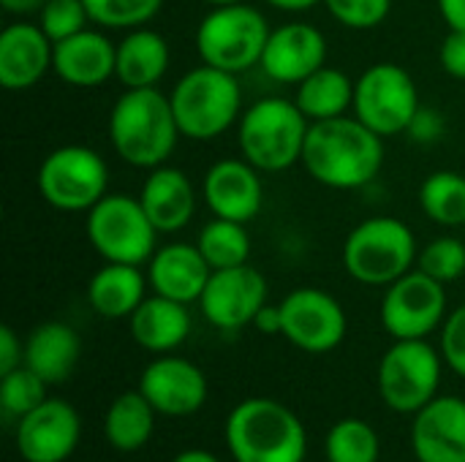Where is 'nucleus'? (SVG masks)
Masks as SVG:
<instances>
[{"mask_svg": "<svg viewBox=\"0 0 465 462\" xmlns=\"http://www.w3.org/2000/svg\"><path fill=\"white\" fill-rule=\"evenodd\" d=\"M300 163L324 188L360 191L384 166V136L349 114L311 123Z\"/></svg>", "mask_w": 465, "mask_h": 462, "instance_id": "1", "label": "nucleus"}, {"mask_svg": "<svg viewBox=\"0 0 465 462\" xmlns=\"http://www.w3.org/2000/svg\"><path fill=\"white\" fill-rule=\"evenodd\" d=\"M180 136L169 95L158 87L125 90L109 112V142L128 166L147 172L163 166Z\"/></svg>", "mask_w": 465, "mask_h": 462, "instance_id": "2", "label": "nucleus"}, {"mask_svg": "<svg viewBox=\"0 0 465 462\" xmlns=\"http://www.w3.org/2000/svg\"><path fill=\"white\" fill-rule=\"evenodd\" d=\"M226 447L234 462H302L308 436L289 406L272 398H248L226 419Z\"/></svg>", "mask_w": 465, "mask_h": 462, "instance_id": "3", "label": "nucleus"}, {"mask_svg": "<svg viewBox=\"0 0 465 462\" xmlns=\"http://www.w3.org/2000/svg\"><path fill=\"white\" fill-rule=\"evenodd\" d=\"M311 120L294 98L267 95L253 101L237 123L240 155L262 174L286 172L302 161Z\"/></svg>", "mask_w": 465, "mask_h": 462, "instance_id": "4", "label": "nucleus"}, {"mask_svg": "<svg viewBox=\"0 0 465 462\" xmlns=\"http://www.w3.org/2000/svg\"><path fill=\"white\" fill-rule=\"evenodd\" d=\"M177 128L191 142H213L242 117V90L237 74L199 65L183 74L169 93Z\"/></svg>", "mask_w": 465, "mask_h": 462, "instance_id": "5", "label": "nucleus"}, {"mask_svg": "<svg viewBox=\"0 0 465 462\" xmlns=\"http://www.w3.org/2000/svg\"><path fill=\"white\" fill-rule=\"evenodd\" d=\"M420 256L411 226L392 215L357 223L343 242V267L362 286H390L414 270Z\"/></svg>", "mask_w": 465, "mask_h": 462, "instance_id": "6", "label": "nucleus"}, {"mask_svg": "<svg viewBox=\"0 0 465 462\" xmlns=\"http://www.w3.org/2000/svg\"><path fill=\"white\" fill-rule=\"evenodd\" d=\"M270 33L272 27L256 5L245 0L215 5L196 27V52L204 65L240 76L262 63Z\"/></svg>", "mask_w": 465, "mask_h": 462, "instance_id": "7", "label": "nucleus"}, {"mask_svg": "<svg viewBox=\"0 0 465 462\" xmlns=\"http://www.w3.org/2000/svg\"><path fill=\"white\" fill-rule=\"evenodd\" d=\"M84 231L104 261L142 267L158 251V229L147 218L139 196L106 193L87 212Z\"/></svg>", "mask_w": 465, "mask_h": 462, "instance_id": "8", "label": "nucleus"}, {"mask_svg": "<svg viewBox=\"0 0 465 462\" xmlns=\"http://www.w3.org/2000/svg\"><path fill=\"white\" fill-rule=\"evenodd\" d=\"M35 185L41 199L60 212H90L109 193V166L84 144H63L44 155Z\"/></svg>", "mask_w": 465, "mask_h": 462, "instance_id": "9", "label": "nucleus"}, {"mask_svg": "<svg viewBox=\"0 0 465 462\" xmlns=\"http://www.w3.org/2000/svg\"><path fill=\"white\" fill-rule=\"evenodd\" d=\"M444 357L428 340H395L379 362V395L398 414H417L439 398Z\"/></svg>", "mask_w": 465, "mask_h": 462, "instance_id": "10", "label": "nucleus"}, {"mask_svg": "<svg viewBox=\"0 0 465 462\" xmlns=\"http://www.w3.org/2000/svg\"><path fill=\"white\" fill-rule=\"evenodd\" d=\"M422 106L414 76L398 63H373L354 87V117L379 136L406 133L411 117Z\"/></svg>", "mask_w": 465, "mask_h": 462, "instance_id": "11", "label": "nucleus"}, {"mask_svg": "<svg viewBox=\"0 0 465 462\" xmlns=\"http://www.w3.org/2000/svg\"><path fill=\"white\" fill-rule=\"evenodd\" d=\"M381 327L395 340H425L447 321V289L420 267L387 286L381 297Z\"/></svg>", "mask_w": 465, "mask_h": 462, "instance_id": "12", "label": "nucleus"}, {"mask_svg": "<svg viewBox=\"0 0 465 462\" xmlns=\"http://www.w3.org/2000/svg\"><path fill=\"white\" fill-rule=\"evenodd\" d=\"M283 338L305 354L335 351L349 329L343 305L322 289L302 286L283 297Z\"/></svg>", "mask_w": 465, "mask_h": 462, "instance_id": "13", "label": "nucleus"}, {"mask_svg": "<svg viewBox=\"0 0 465 462\" xmlns=\"http://www.w3.org/2000/svg\"><path fill=\"white\" fill-rule=\"evenodd\" d=\"M264 305H267V280L251 264L215 270L199 300L202 316L213 327L226 332L253 324L256 313Z\"/></svg>", "mask_w": 465, "mask_h": 462, "instance_id": "14", "label": "nucleus"}, {"mask_svg": "<svg viewBox=\"0 0 465 462\" xmlns=\"http://www.w3.org/2000/svg\"><path fill=\"white\" fill-rule=\"evenodd\" d=\"M82 422L71 403L46 398L16 425V449L25 462H65L79 447Z\"/></svg>", "mask_w": 465, "mask_h": 462, "instance_id": "15", "label": "nucleus"}, {"mask_svg": "<svg viewBox=\"0 0 465 462\" xmlns=\"http://www.w3.org/2000/svg\"><path fill=\"white\" fill-rule=\"evenodd\" d=\"M202 199L215 218L251 223L264 204L262 172L245 158H221L202 180Z\"/></svg>", "mask_w": 465, "mask_h": 462, "instance_id": "16", "label": "nucleus"}, {"mask_svg": "<svg viewBox=\"0 0 465 462\" xmlns=\"http://www.w3.org/2000/svg\"><path fill=\"white\" fill-rule=\"evenodd\" d=\"M262 71L278 84H300L327 65V35L308 22H286L267 38Z\"/></svg>", "mask_w": 465, "mask_h": 462, "instance_id": "17", "label": "nucleus"}, {"mask_svg": "<svg viewBox=\"0 0 465 462\" xmlns=\"http://www.w3.org/2000/svg\"><path fill=\"white\" fill-rule=\"evenodd\" d=\"M139 392L163 417H191L207 400V378L193 362L161 354L142 370Z\"/></svg>", "mask_w": 465, "mask_h": 462, "instance_id": "18", "label": "nucleus"}, {"mask_svg": "<svg viewBox=\"0 0 465 462\" xmlns=\"http://www.w3.org/2000/svg\"><path fill=\"white\" fill-rule=\"evenodd\" d=\"M54 41L38 22H11L0 33V84L11 93L35 87L49 71Z\"/></svg>", "mask_w": 465, "mask_h": 462, "instance_id": "19", "label": "nucleus"}, {"mask_svg": "<svg viewBox=\"0 0 465 462\" xmlns=\"http://www.w3.org/2000/svg\"><path fill=\"white\" fill-rule=\"evenodd\" d=\"M411 447L420 462H465V400L433 398L414 414Z\"/></svg>", "mask_w": 465, "mask_h": 462, "instance_id": "20", "label": "nucleus"}, {"mask_svg": "<svg viewBox=\"0 0 465 462\" xmlns=\"http://www.w3.org/2000/svg\"><path fill=\"white\" fill-rule=\"evenodd\" d=\"M52 71L60 82L79 90L101 87L117 71V44H112L104 30L87 27L54 44Z\"/></svg>", "mask_w": 465, "mask_h": 462, "instance_id": "21", "label": "nucleus"}, {"mask_svg": "<svg viewBox=\"0 0 465 462\" xmlns=\"http://www.w3.org/2000/svg\"><path fill=\"white\" fill-rule=\"evenodd\" d=\"M213 270L196 242H169L161 245L147 261V283L153 294L193 305L202 300Z\"/></svg>", "mask_w": 465, "mask_h": 462, "instance_id": "22", "label": "nucleus"}, {"mask_svg": "<svg viewBox=\"0 0 465 462\" xmlns=\"http://www.w3.org/2000/svg\"><path fill=\"white\" fill-rule=\"evenodd\" d=\"M139 202L158 234L183 231L196 215V188L191 177L183 169L166 163L147 172Z\"/></svg>", "mask_w": 465, "mask_h": 462, "instance_id": "23", "label": "nucleus"}, {"mask_svg": "<svg viewBox=\"0 0 465 462\" xmlns=\"http://www.w3.org/2000/svg\"><path fill=\"white\" fill-rule=\"evenodd\" d=\"M131 338L150 354H169L180 349L191 335L188 305L153 294L131 313Z\"/></svg>", "mask_w": 465, "mask_h": 462, "instance_id": "24", "label": "nucleus"}, {"mask_svg": "<svg viewBox=\"0 0 465 462\" xmlns=\"http://www.w3.org/2000/svg\"><path fill=\"white\" fill-rule=\"evenodd\" d=\"M172 63L169 41L153 27H134L117 44V71L114 79L125 90L158 87Z\"/></svg>", "mask_w": 465, "mask_h": 462, "instance_id": "25", "label": "nucleus"}, {"mask_svg": "<svg viewBox=\"0 0 465 462\" xmlns=\"http://www.w3.org/2000/svg\"><path fill=\"white\" fill-rule=\"evenodd\" d=\"M82 354V340L74 327L63 321L38 324L25 340V365L46 384H63Z\"/></svg>", "mask_w": 465, "mask_h": 462, "instance_id": "26", "label": "nucleus"}, {"mask_svg": "<svg viewBox=\"0 0 465 462\" xmlns=\"http://www.w3.org/2000/svg\"><path fill=\"white\" fill-rule=\"evenodd\" d=\"M147 286V275L139 267L106 261L87 283V302L104 319H131L144 302Z\"/></svg>", "mask_w": 465, "mask_h": 462, "instance_id": "27", "label": "nucleus"}, {"mask_svg": "<svg viewBox=\"0 0 465 462\" xmlns=\"http://www.w3.org/2000/svg\"><path fill=\"white\" fill-rule=\"evenodd\" d=\"M354 87L357 79H351L346 71L322 65L319 71H313L308 79L297 84L294 103L311 123L335 120L349 114V109L354 106Z\"/></svg>", "mask_w": 465, "mask_h": 462, "instance_id": "28", "label": "nucleus"}, {"mask_svg": "<svg viewBox=\"0 0 465 462\" xmlns=\"http://www.w3.org/2000/svg\"><path fill=\"white\" fill-rule=\"evenodd\" d=\"M155 408L150 406V400L136 389V392H125L120 395L104 419V436L106 441L117 449V452H139L155 430Z\"/></svg>", "mask_w": 465, "mask_h": 462, "instance_id": "29", "label": "nucleus"}, {"mask_svg": "<svg viewBox=\"0 0 465 462\" xmlns=\"http://www.w3.org/2000/svg\"><path fill=\"white\" fill-rule=\"evenodd\" d=\"M420 207L428 221L444 229L465 226V177L452 169H439L420 185Z\"/></svg>", "mask_w": 465, "mask_h": 462, "instance_id": "30", "label": "nucleus"}, {"mask_svg": "<svg viewBox=\"0 0 465 462\" xmlns=\"http://www.w3.org/2000/svg\"><path fill=\"white\" fill-rule=\"evenodd\" d=\"M196 248L202 251V256L207 259L213 272L215 270H229V267L248 264V259H251V234H248L245 223L213 215V221L202 226V231L196 237Z\"/></svg>", "mask_w": 465, "mask_h": 462, "instance_id": "31", "label": "nucleus"}, {"mask_svg": "<svg viewBox=\"0 0 465 462\" xmlns=\"http://www.w3.org/2000/svg\"><path fill=\"white\" fill-rule=\"evenodd\" d=\"M324 455L327 462H379L381 444L376 430L365 419L349 417L330 428Z\"/></svg>", "mask_w": 465, "mask_h": 462, "instance_id": "32", "label": "nucleus"}, {"mask_svg": "<svg viewBox=\"0 0 465 462\" xmlns=\"http://www.w3.org/2000/svg\"><path fill=\"white\" fill-rule=\"evenodd\" d=\"M163 0H84L90 22L104 30H134L153 22Z\"/></svg>", "mask_w": 465, "mask_h": 462, "instance_id": "33", "label": "nucleus"}, {"mask_svg": "<svg viewBox=\"0 0 465 462\" xmlns=\"http://www.w3.org/2000/svg\"><path fill=\"white\" fill-rule=\"evenodd\" d=\"M46 381L33 373L27 365L0 376V408L5 411V417H16L22 419L25 414H30L33 408H38L46 400Z\"/></svg>", "mask_w": 465, "mask_h": 462, "instance_id": "34", "label": "nucleus"}, {"mask_svg": "<svg viewBox=\"0 0 465 462\" xmlns=\"http://www.w3.org/2000/svg\"><path fill=\"white\" fill-rule=\"evenodd\" d=\"M417 267L441 280L444 286L452 280H460L465 275V242L458 237H436L433 242H428L420 256H417Z\"/></svg>", "mask_w": 465, "mask_h": 462, "instance_id": "35", "label": "nucleus"}, {"mask_svg": "<svg viewBox=\"0 0 465 462\" xmlns=\"http://www.w3.org/2000/svg\"><path fill=\"white\" fill-rule=\"evenodd\" d=\"M87 22L90 14L84 8V0H46L38 11V25L54 44L87 30Z\"/></svg>", "mask_w": 465, "mask_h": 462, "instance_id": "36", "label": "nucleus"}, {"mask_svg": "<svg viewBox=\"0 0 465 462\" xmlns=\"http://www.w3.org/2000/svg\"><path fill=\"white\" fill-rule=\"evenodd\" d=\"M324 5L349 30H373L392 11V0H324Z\"/></svg>", "mask_w": 465, "mask_h": 462, "instance_id": "37", "label": "nucleus"}, {"mask_svg": "<svg viewBox=\"0 0 465 462\" xmlns=\"http://www.w3.org/2000/svg\"><path fill=\"white\" fill-rule=\"evenodd\" d=\"M441 357L460 378H465V305L452 310L441 327Z\"/></svg>", "mask_w": 465, "mask_h": 462, "instance_id": "38", "label": "nucleus"}, {"mask_svg": "<svg viewBox=\"0 0 465 462\" xmlns=\"http://www.w3.org/2000/svg\"><path fill=\"white\" fill-rule=\"evenodd\" d=\"M444 133H447L444 114H441L439 109H433V106H425V103L417 109V114L411 117V123H409V128H406V136H409L414 144H422V147L439 144V142L444 139Z\"/></svg>", "mask_w": 465, "mask_h": 462, "instance_id": "39", "label": "nucleus"}, {"mask_svg": "<svg viewBox=\"0 0 465 462\" xmlns=\"http://www.w3.org/2000/svg\"><path fill=\"white\" fill-rule=\"evenodd\" d=\"M439 60L447 76L465 82V30H450L441 41Z\"/></svg>", "mask_w": 465, "mask_h": 462, "instance_id": "40", "label": "nucleus"}, {"mask_svg": "<svg viewBox=\"0 0 465 462\" xmlns=\"http://www.w3.org/2000/svg\"><path fill=\"white\" fill-rule=\"evenodd\" d=\"M25 365V346L11 327H0V376Z\"/></svg>", "mask_w": 465, "mask_h": 462, "instance_id": "41", "label": "nucleus"}, {"mask_svg": "<svg viewBox=\"0 0 465 462\" xmlns=\"http://www.w3.org/2000/svg\"><path fill=\"white\" fill-rule=\"evenodd\" d=\"M253 327H256L262 335H283V316H281V305H264V308L256 313Z\"/></svg>", "mask_w": 465, "mask_h": 462, "instance_id": "42", "label": "nucleus"}, {"mask_svg": "<svg viewBox=\"0 0 465 462\" xmlns=\"http://www.w3.org/2000/svg\"><path fill=\"white\" fill-rule=\"evenodd\" d=\"M450 30H465V0H436Z\"/></svg>", "mask_w": 465, "mask_h": 462, "instance_id": "43", "label": "nucleus"}, {"mask_svg": "<svg viewBox=\"0 0 465 462\" xmlns=\"http://www.w3.org/2000/svg\"><path fill=\"white\" fill-rule=\"evenodd\" d=\"M46 0H0V5L14 14V16H30V14H38L44 8Z\"/></svg>", "mask_w": 465, "mask_h": 462, "instance_id": "44", "label": "nucleus"}, {"mask_svg": "<svg viewBox=\"0 0 465 462\" xmlns=\"http://www.w3.org/2000/svg\"><path fill=\"white\" fill-rule=\"evenodd\" d=\"M264 3L278 11H286V14H300V11H311L313 5H319L324 0H264Z\"/></svg>", "mask_w": 465, "mask_h": 462, "instance_id": "45", "label": "nucleus"}, {"mask_svg": "<svg viewBox=\"0 0 465 462\" xmlns=\"http://www.w3.org/2000/svg\"><path fill=\"white\" fill-rule=\"evenodd\" d=\"M172 462H221L215 455H210V452H204V449H185V452H180L177 457Z\"/></svg>", "mask_w": 465, "mask_h": 462, "instance_id": "46", "label": "nucleus"}, {"mask_svg": "<svg viewBox=\"0 0 465 462\" xmlns=\"http://www.w3.org/2000/svg\"><path fill=\"white\" fill-rule=\"evenodd\" d=\"M202 3H207L210 8H215V5H232V3H242V0H202Z\"/></svg>", "mask_w": 465, "mask_h": 462, "instance_id": "47", "label": "nucleus"}]
</instances>
